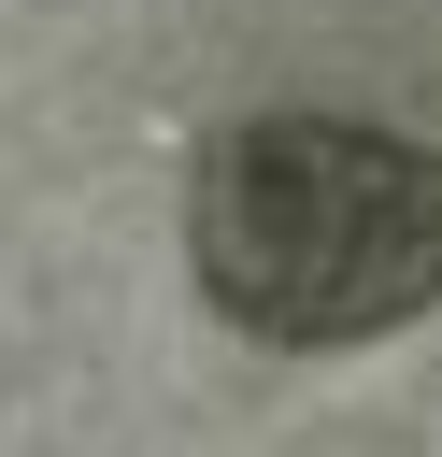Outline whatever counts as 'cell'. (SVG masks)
I'll use <instances>...</instances> for the list:
<instances>
[{"label": "cell", "instance_id": "cell-1", "mask_svg": "<svg viewBox=\"0 0 442 457\" xmlns=\"http://www.w3.org/2000/svg\"><path fill=\"white\" fill-rule=\"evenodd\" d=\"M185 271L242 343H385L442 300V157L371 114H242L185 171Z\"/></svg>", "mask_w": 442, "mask_h": 457}]
</instances>
